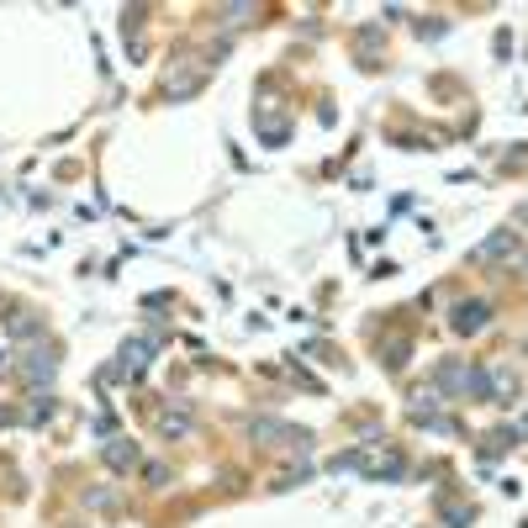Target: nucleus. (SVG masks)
<instances>
[{
	"label": "nucleus",
	"mask_w": 528,
	"mask_h": 528,
	"mask_svg": "<svg viewBox=\"0 0 528 528\" xmlns=\"http://www.w3.org/2000/svg\"><path fill=\"white\" fill-rule=\"evenodd\" d=\"M481 323H486V307H460V333H470Z\"/></svg>",
	"instance_id": "2"
},
{
	"label": "nucleus",
	"mask_w": 528,
	"mask_h": 528,
	"mask_svg": "<svg viewBox=\"0 0 528 528\" xmlns=\"http://www.w3.org/2000/svg\"><path fill=\"white\" fill-rule=\"evenodd\" d=\"M507 243H513V233H497L492 243H481V249H476V259H497V254H502Z\"/></svg>",
	"instance_id": "1"
}]
</instances>
